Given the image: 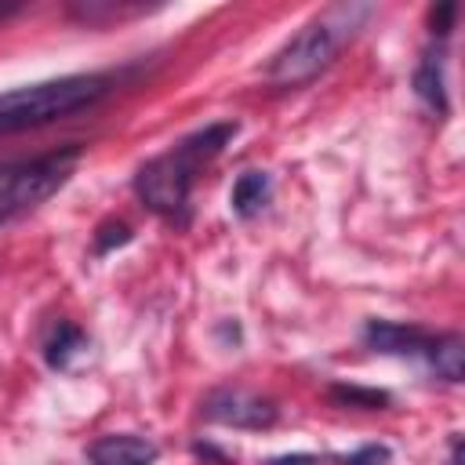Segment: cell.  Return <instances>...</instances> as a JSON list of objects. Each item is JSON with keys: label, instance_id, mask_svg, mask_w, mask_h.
<instances>
[{"label": "cell", "instance_id": "6da1fadb", "mask_svg": "<svg viewBox=\"0 0 465 465\" xmlns=\"http://www.w3.org/2000/svg\"><path fill=\"white\" fill-rule=\"evenodd\" d=\"M236 131H240L236 120H218V124H207V127L193 131L189 138H182L167 153L145 160L134 174L138 200L167 222H185L189 193L196 185V174L236 138Z\"/></svg>", "mask_w": 465, "mask_h": 465}, {"label": "cell", "instance_id": "7a4b0ae2", "mask_svg": "<svg viewBox=\"0 0 465 465\" xmlns=\"http://www.w3.org/2000/svg\"><path fill=\"white\" fill-rule=\"evenodd\" d=\"M105 94H109V76H98V73H73V76L0 91V134L65 120L80 109L98 105Z\"/></svg>", "mask_w": 465, "mask_h": 465}, {"label": "cell", "instance_id": "3957f363", "mask_svg": "<svg viewBox=\"0 0 465 465\" xmlns=\"http://www.w3.org/2000/svg\"><path fill=\"white\" fill-rule=\"evenodd\" d=\"M367 18V7H331L327 15H316L312 22H305L269 62V84L272 87H302L309 80H316L334 54L341 51V44L356 33V25Z\"/></svg>", "mask_w": 465, "mask_h": 465}, {"label": "cell", "instance_id": "277c9868", "mask_svg": "<svg viewBox=\"0 0 465 465\" xmlns=\"http://www.w3.org/2000/svg\"><path fill=\"white\" fill-rule=\"evenodd\" d=\"M76 156H80V149L65 145L62 153H47V156H36L29 163L0 171V225L11 222L15 214L36 207L40 200H47L69 178Z\"/></svg>", "mask_w": 465, "mask_h": 465}, {"label": "cell", "instance_id": "5b68a950", "mask_svg": "<svg viewBox=\"0 0 465 465\" xmlns=\"http://www.w3.org/2000/svg\"><path fill=\"white\" fill-rule=\"evenodd\" d=\"M203 418L232 429H269L276 421V407L247 389H211L203 396Z\"/></svg>", "mask_w": 465, "mask_h": 465}, {"label": "cell", "instance_id": "8992f818", "mask_svg": "<svg viewBox=\"0 0 465 465\" xmlns=\"http://www.w3.org/2000/svg\"><path fill=\"white\" fill-rule=\"evenodd\" d=\"M363 341L374 349V352H385V356H414V352H425L432 334L418 323H400V320H371L363 327Z\"/></svg>", "mask_w": 465, "mask_h": 465}, {"label": "cell", "instance_id": "52a82bcc", "mask_svg": "<svg viewBox=\"0 0 465 465\" xmlns=\"http://www.w3.org/2000/svg\"><path fill=\"white\" fill-rule=\"evenodd\" d=\"M156 458H160V447L134 432H109L87 447L91 465H153Z\"/></svg>", "mask_w": 465, "mask_h": 465}, {"label": "cell", "instance_id": "ba28073f", "mask_svg": "<svg viewBox=\"0 0 465 465\" xmlns=\"http://www.w3.org/2000/svg\"><path fill=\"white\" fill-rule=\"evenodd\" d=\"M414 94L436 113H447V76H443V51L429 47L414 65Z\"/></svg>", "mask_w": 465, "mask_h": 465}, {"label": "cell", "instance_id": "9c48e42d", "mask_svg": "<svg viewBox=\"0 0 465 465\" xmlns=\"http://www.w3.org/2000/svg\"><path fill=\"white\" fill-rule=\"evenodd\" d=\"M269 196H272V178H269L265 171H243V174L232 182L229 203H232V214H236V218H254V214L269 203Z\"/></svg>", "mask_w": 465, "mask_h": 465}, {"label": "cell", "instance_id": "30bf717a", "mask_svg": "<svg viewBox=\"0 0 465 465\" xmlns=\"http://www.w3.org/2000/svg\"><path fill=\"white\" fill-rule=\"evenodd\" d=\"M80 352H87V334H84L76 323L58 320V323L51 327L47 341H44V360H47L54 371H65V367L73 363V356H80Z\"/></svg>", "mask_w": 465, "mask_h": 465}, {"label": "cell", "instance_id": "8fae6325", "mask_svg": "<svg viewBox=\"0 0 465 465\" xmlns=\"http://www.w3.org/2000/svg\"><path fill=\"white\" fill-rule=\"evenodd\" d=\"M425 356H429V367L436 371V378H443V381H461L465 378V341H461V334L432 338Z\"/></svg>", "mask_w": 465, "mask_h": 465}, {"label": "cell", "instance_id": "7c38bea8", "mask_svg": "<svg viewBox=\"0 0 465 465\" xmlns=\"http://www.w3.org/2000/svg\"><path fill=\"white\" fill-rule=\"evenodd\" d=\"M331 396L345 407H363V411H381L389 403V392L381 389H360V385H334Z\"/></svg>", "mask_w": 465, "mask_h": 465}, {"label": "cell", "instance_id": "4fadbf2b", "mask_svg": "<svg viewBox=\"0 0 465 465\" xmlns=\"http://www.w3.org/2000/svg\"><path fill=\"white\" fill-rule=\"evenodd\" d=\"M345 465H392V450L385 443H363L345 458Z\"/></svg>", "mask_w": 465, "mask_h": 465}, {"label": "cell", "instance_id": "5bb4252c", "mask_svg": "<svg viewBox=\"0 0 465 465\" xmlns=\"http://www.w3.org/2000/svg\"><path fill=\"white\" fill-rule=\"evenodd\" d=\"M454 15H458V4H454V0H443V4H436V7L429 11V33L443 40V36L450 33V25H454Z\"/></svg>", "mask_w": 465, "mask_h": 465}, {"label": "cell", "instance_id": "9a60e30c", "mask_svg": "<svg viewBox=\"0 0 465 465\" xmlns=\"http://www.w3.org/2000/svg\"><path fill=\"white\" fill-rule=\"evenodd\" d=\"M127 240H131V229H127L124 222H109V225H102V229H98V236H94V251H98V254H105L113 243L120 247V243H127Z\"/></svg>", "mask_w": 465, "mask_h": 465}, {"label": "cell", "instance_id": "2e32d148", "mask_svg": "<svg viewBox=\"0 0 465 465\" xmlns=\"http://www.w3.org/2000/svg\"><path fill=\"white\" fill-rule=\"evenodd\" d=\"M265 465H316L312 454H283V458H269Z\"/></svg>", "mask_w": 465, "mask_h": 465}, {"label": "cell", "instance_id": "e0dca14e", "mask_svg": "<svg viewBox=\"0 0 465 465\" xmlns=\"http://www.w3.org/2000/svg\"><path fill=\"white\" fill-rule=\"evenodd\" d=\"M193 450H196V454H200V458H211V461H218V465H229V458H225V454H218V450H214V447H203V443H196V447H193Z\"/></svg>", "mask_w": 465, "mask_h": 465}, {"label": "cell", "instance_id": "ac0fdd59", "mask_svg": "<svg viewBox=\"0 0 465 465\" xmlns=\"http://www.w3.org/2000/svg\"><path fill=\"white\" fill-rule=\"evenodd\" d=\"M11 11H15V7H7V4H0V18H4V15H11Z\"/></svg>", "mask_w": 465, "mask_h": 465}]
</instances>
